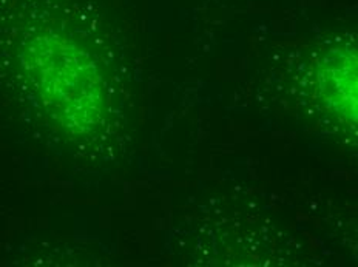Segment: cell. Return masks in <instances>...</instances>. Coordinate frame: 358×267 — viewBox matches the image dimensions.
I'll list each match as a JSON object with an SVG mask.
<instances>
[{
	"label": "cell",
	"mask_w": 358,
	"mask_h": 267,
	"mask_svg": "<svg viewBox=\"0 0 358 267\" xmlns=\"http://www.w3.org/2000/svg\"><path fill=\"white\" fill-rule=\"evenodd\" d=\"M19 76L48 121L70 138H90L107 121V85L93 55L71 34L42 27L20 39Z\"/></svg>",
	"instance_id": "cell-1"
},
{
	"label": "cell",
	"mask_w": 358,
	"mask_h": 267,
	"mask_svg": "<svg viewBox=\"0 0 358 267\" xmlns=\"http://www.w3.org/2000/svg\"><path fill=\"white\" fill-rule=\"evenodd\" d=\"M324 99L334 111L357 124V56L350 50H334L320 70Z\"/></svg>",
	"instance_id": "cell-2"
}]
</instances>
